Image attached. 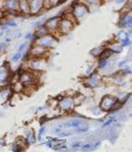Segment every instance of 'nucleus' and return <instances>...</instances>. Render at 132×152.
Wrapping results in <instances>:
<instances>
[{"label":"nucleus","mask_w":132,"mask_h":152,"mask_svg":"<svg viewBox=\"0 0 132 152\" xmlns=\"http://www.w3.org/2000/svg\"><path fill=\"white\" fill-rule=\"evenodd\" d=\"M92 148V144L87 143V144H82V146H81V148H80V149H82V150H90Z\"/></svg>","instance_id":"obj_36"},{"label":"nucleus","mask_w":132,"mask_h":152,"mask_svg":"<svg viewBox=\"0 0 132 152\" xmlns=\"http://www.w3.org/2000/svg\"><path fill=\"white\" fill-rule=\"evenodd\" d=\"M45 66H46V58L31 57L30 60H29V69L28 70L33 71L34 73L42 72V71H44V69H45Z\"/></svg>","instance_id":"obj_4"},{"label":"nucleus","mask_w":132,"mask_h":152,"mask_svg":"<svg viewBox=\"0 0 132 152\" xmlns=\"http://www.w3.org/2000/svg\"><path fill=\"white\" fill-rule=\"evenodd\" d=\"M63 129H64V128H61V127H58V128H54V129H53V130H52V132H53V133H55V134H57V135H58L61 131H62Z\"/></svg>","instance_id":"obj_38"},{"label":"nucleus","mask_w":132,"mask_h":152,"mask_svg":"<svg viewBox=\"0 0 132 152\" xmlns=\"http://www.w3.org/2000/svg\"><path fill=\"white\" fill-rule=\"evenodd\" d=\"M77 1L85 4L89 8H90V7H99L104 3L103 0H77Z\"/></svg>","instance_id":"obj_20"},{"label":"nucleus","mask_w":132,"mask_h":152,"mask_svg":"<svg viewBox=\"0 0 132 152\" xmlns=\"http://www.w3.org/2000/svg\"><path fill=\"white\" fill-rule=\"evenodd\" d=\"M6 42H7V43H8V42H10V39H9V38H7L6 40H5V43H6Z\"/></svg>","instance_id":"obj_47"},{"label":"nucleus","mask_w":132,"mask_h":152,"mask_svg":"<svg viewBox=\"0 0 132 152\" xmlns=\"http://www.w3.org/2000/svg\"><path fill=\"white\" fill-rule=\"evenodd\" d=\"M67 0H59V4H61V3H64V2H66Z\"/></svg>","instance_id":"obj_46"},{"label":"nucleus","mask_w":132,"mask_h":152,"mask_svg":"<svg viewBox=\"0 0 132 152\" xmlns=\"http://www.w3.org/2000/svg\"><path fill=\"white\" fill-rule=\"evenodd\" d=\"M75 26H76V24H74L72 21L68 20V19H66L65 18L61 16V19L59 21V24H58L56 33L59 34L60 36H65V35H67V34H69L70 31L75 28Z\"/></svg>","instance_id":"obj_5"},{"label":"nucleus","mask_w":132,"mask_h":152,"mask_svg":"<svg viewBox=\"0 0 132 152\" xmlns=\"http://www.w3.org/2000/svg\"><path fill=\"white\" fill-rule=\"evenodd\" d=\"M108 64H109L108 59L100 58L99 62H98V67H99L100 69H104V68H106L107 66H108Z\"/></svg>","instance_id":"obj_26"},{"label":"nucleus","mask_w":132,"mask_h":152,"mask_svg":"<svg viewBox=\"0 0 132 152\" xmlns=\"http://www.w3.org/2000/svg\"><path fill=\"white\" fill-rule=\"evenodd\" d=\"M9 66L8 64H3L0 66V82H5L9 79Z\"/></svg>","instance_id":"obj_16"},{"label":"nucleus","mask_w":132,"mask_h":152,"mask_svg":"<svg viewBox=\"0 0 132 152\" xmlns=\"http://www.w3.org/2000/svg\"><path fill=\"white\" fill-rule=\"evenodd\" d=\"M32 38H34L33 34H28V35L26 36V40H31Z\"/></svg>","instance_id":"obj_41"},{"label":"nucleus","mask_w":132,"mask_h":152,"mask_svg":"<svg viewBox=\"0 0 132 152\" xmlns=\"http://www.w3.org/2000/svg\"><path fill=\"white\" fill-rule=\"evenodd\" d=\"M12 91L14 92V94H21V92H23V89H24V85L21 83V81H15L12 83Z\"/></svg>","instance_id":"obj_21"},{"label":"nucleus","mask_w":132,"mask_h":152,"mask_svg":"<svg viewBox=\"0 0 132 152\" xmlns=\"http://www.w3.org/2000/svg\"><path fill=\"white\" fill-rule=\"evenodd\" d=\"M116 121H117V118L115 117V116L110 117L109 119H106V120H105L104 124H103V128H106V127L110 126V125H111V124L115 123V122H116Z\"/></svg>","instance_id":"obj_27"},{"label":"nucleus","mask_w":132,"mask_h":152,"mask_svg":"<svg viewBox=\"0 0 132 152\" xmlns=\"http://www.w3.org/2000/svg\"><path fill=\"white\" fill-rule=\"evenodd\" d=\"M89 131V126L87 125H84V126H78V127H75V132L76 133H87Z\"/></svg>","instance_id":"obj_28"},{"label":"nucleus","mask_w":132,"mask_h":152,"mask_svg":"<svg viewBox=\"0 0 132 152\" xmlns=\"http://www.w3.org/2000/svg\"><path fill=\"white\" fill-rule=\"evenodd\" d=\"M3 10L5 11V15L10 14L12 16H18V0H4Z\"/></svg>","instance_id":"obj_8"},{"label":"nucleus","mask_w":132,"mask_h":152,"mask_svg":"<svg viewBox=\"0 0 132 152\" xmlns=\"http://www.w3.org/2000/svg\"><path fill=\"white\" fill-rule=\"evenodd\" d=\"M82 142L81 141H75V142H72L71 143V148L72 149H80L82 146Z\"/></svg>","instance_id":"obj_30"},{"label":"nucleus","mask_w":132,"mask_h":152,"mask_svg":"<svg viewBox=\"0 0 132 152\" xmlns=\"http://www.w3.org/2000/svg\"><path fill=\"white\" fill-rule=\"evenodd\" d=\"M44 132H45V127H41L40 132H39V136H38V140L39 141H40L41 139H42V135H43Z\"/></svg>","instance_id":"obj_37"},{"label":"nucleus","mask_w":132,"mask_h":152,"mask_svg":"<svg viewBox=\"0 0 132 152\" xmlns=\"http://www.w3.org/2000/svg\"><path fill=\"white\" fill-rule=\"evenodd\" d=\"M119 26L122 28H129L131 29L132 26V15L131 12L128 13H120V20H119Z\"/></svg>","instance_id":"obj_13"},{"label":"nucleus","mask_w":132,"mask_h":152,"mask_svg":"<svg viewBox=\"0 0 132 152\" xmlns=\"http://www.w3.org/2000/svg\"><path fill=\"white\" fill-rule=\"evenodd\" d=\"M60 19H61V15H57V16H54V18H51L47 19L46 23H44V24L46 26V28H48L49 33L53 34V35L56 33Z\"/></svg>","instance_id":"obj_12"},{"label":"nucleus","mask_w":132,"mask_h":152,"mask_svg":"<svg viewBox=\"0 0 132 152\" xmlns=\"http://www.w3.org/2000/svg\"><path fill=\"white\" fill-rule=\"evenodd\" d=\"M18 80L23 84L26 85H32V84H37V80H38V76L36 75V73H34L31 70H23V72L19 74Z\"/></svg>","instance_id":"obj_6"},{"label":"nucleus","mask_w":132,"mask_h":152,"mask_svg":"<svg viewBox=\"0 0 132 152\" xmlns=\"http://www.w3.org/2000/svg\"><path fill=\"white\" fill-rule=\"evenodd\" d=\"M35 44L39 46H42V47L51 49L57 45V38L53 34L48 33L47 35L35 39Z\"/></svg>","instance_id":"obj_2"},{"label":"nucleus","mask_w":132,"mask_h":152,"mask_svg":"<svg viewBox=\"0 0 132 152\" xmlns=\"http://www.w3.org/2000/svg\"><path fill=\"white\" fill-rule=\"evenodd\" d=\"M28 46V42H23V44H21L19 45V48H18V52H21V53H23V51L26 49V47Z\"/></svg>","instance_id":"obj_35"},{"label":"nucleus","mask_w":132,"mask_h":152,"mask_svg":"<svg viewBox=\"0 0 132 152\" xmlns=\"http://www.w3.org/2000/svg\"><path fill=\"white\" fill-rule=\"evenodd\" d=\"M72 99H73V102H74V105L77 107V105L84 104V100H85V96L84 94H77L76 92V94L72 96Z\"/></svg>","instance_id":"obj_22"},{"label":"nucleus","mask_w":132,"mask_h":152,"mask_svg":"<svg viewBox=\"0 0 132 152\" xmlns=\"http://www.w3.org/2000/svg\"><path fill=\"white\" fill-rule=\"evenodd\" d=\"M57 107H59L60 111H62L63 113H68V112H72L74 110L75 105L73 102L72 96H63L58 100V105Z\"/></svg>","instance_id":"obj_7"},{"label":"nucleus","mask_w":132,"mask_h":152,"mask_svg":"<svg viewBox=\"0 0 132 152\" xmlns=\"http://www.w3.org/2000/svg\"><path fill=\"white\" fill-rule=\"evenodd\" d=\"M102 113H103V111L101 110V107H97L96 109H95V107L92 109V114H94L95 116H99V115H101Z\"/></svg>","instance_id":"obj_33"},{"label":"nucleus","mask_w":132,"mask_h":152,"mask_svg":"<svg viewBox=\"0 0 132 152\" xmlns=\"http://www.w3.org/2000/svg\"><path fill=\"white\" fill-rule=\"evenodd\" d=\"M5 26H7V28H14V26H18V23H15V21H12V20H8L6 21V23H4Z\"/></svg>","instance_id":"obj_34"},{"label":"nucleus","mask_w":132,"mask_h":152,"mask_svg":"<svg viewBox=\"0 0 132 152\" xmlns=\"http://www.w3.org/2000/svg\"><path fill=\"white\" fill-rule=\"evenodd\" d=\"M5 11L3 10V9H0V21L2 20L3 18H5Z\"/></svg>","instance_id":"obj_39"},{"label":"nucleus","mask_w":132,"mask_h":152,"mask_svg":"<svg viewBox=\"0 0 132 152\" xmlns=\"http://www.w3.org/2000/svg\"><path fill=\"white\" fill-rule=\"evenodd\" d=\"M107 49H109L110 51H112L114 54H119L122 52V50H123V45L120 43V42L118 41H115L113 43H111L108 47H106Z\"/></svg>","instance_id":"obj_18"},{"label":"nucleus","mask_w":132,"mask_h":152,"mask_svg":"<svg viewBox=\"0 0 132 152\" xmlns=\"http://www.w3.org/2000/svg\"><path fill=\"white\" fill-rule=\"evenodd\" d=\"M4 46H5V43L0 44V49H3V48H4Z\"/></svg>","instance_id":"obj_45"},{"label":"nucleus","mask_w":132,"mask_h":152,"mask_svg":"<svg viewBox=\"0 0 132 152\" xmlns=\"http://www.w3.org/2000/svg\"><path fill=\"white\" fill-rule=\"evenodd\" d=\"M30 57H34V58H38V57H43L45 58V55H47L49 53V49L42 47V46H39L37 44H34L32 46L31 50H30Z\"/></svg>","instance_id":"obj_11"},{"label":"nucleus","mask_w":132,"mask_h":152,"mask_svg":"<svg viewBox=\"0 0 132 152\" xmlns=\"http://www.w3.org/2000/svg\"><path fill=\"white\" fill-rule=\"evenodd\" d=\"M3 4H4V0H0V9H3Z\"/></svg>","instance_id":"obj_43"},{"label":"nucleus","mask_w":132,"mask_h":152,"mask_svg":"<svg viewBox=\"0 0 132 152\" xmlns=\"http://www.w3.org/2000/svg\"><path fill=\"white\" fill-rule=\"evenodd\" d=\"M53 7V4L51 3L50 0H43V10L48 11Z\"/></svg>","instance_id":"obj_29"},{"label":"nucleus","mask_w":132,"mask_h":152,"mask_svg":"<svg viewBox=\"0 0 132 152\" xmlns=\"http://www.w3.org/2000/svg\"><path fill=\"white\" fill-rule=\"evenodd\" d=\"M117 100H118L117 96H115V95H111V94H107V95H105V96L102 97L99 107H101V110L103 112H109Z\"/></svg>","instance_id":"obj_9"},{"label":"nucleus","mask_w":132,"mask_h":152,"mask_svg":"<svg viewBox=\"0 0 132 152\" xmlns=\"http://www.w3.org/2000/svg\"><path fill=\"white\" fill-rule=\"evenodd\" d=\"M21 57H23V54H21V52H18V53H15L13 56H12L11 60H12V61H14V62H18V60H21Z\"/></svg>","instance_id":"obj_31"},{"label":"nucleus","mask_w":132,"mask_h":152,"mask_svg":"<svg viewBox=\"0 0 132 152\" xmlns=\"http://www.w3.org/2000/svg\"><path fill=\"white\" fill-rule=\"evenodd\" d=\"M103 82V77L97 71H94L92 73L87 76V78L84 80V83L85 85V87L87 88H96L99 87Z\"/></svg>","instance_id":"obj_3"},{"label":"nucleus","mask_w":132,"mask_h":152,"mask_svg":"<svg viewBox=\"0 0 132 152\" xmlns=\"http://www.w3.org/2000/svg\"><path fill=\"white\" fill-rule=\"evenodd\" d=\"M18 12L23 15H31L29 0H18Z\"/></svg>","instance_id":"obj_14"},{"label":"nucleus","mask_w":132,"mask_h":152,"mask_svg":"<svg viewBox=\"0 0 132 152\" xmlns=\"http://www.w3.org/2000/svg\"><path fill=\"white\" fill-rule=\"evenodd\" d=\"M0 66H1V60H0Z\"/></svg>","instance_id":"obj_49"},{"label":"nucleus","mask_w":132,"mask_h":152,"mask_svg":"<svg viewBox=\"0 0 132 152\" xmlns=\"http://www.w3.org/2000/svg\"><path fill=\"white\" fill-rule=\"evenodd\" d=\"M72 9L71 12L74 15V18H76L77 23H79L82 18H85V15H87L89 12V8L85 4L81 3V2H78L77 0L72 4Z\"/></svg>","instance_id":"obj_1"},{"label":"nucleus","mask_w":132,"mask_h":152,"mask_svg":"<svg viewBox=\"0 0 132 152\" xmlns=\"http://www.w3.org/2000/svg\"><path fill=\"white\" fill-rule=\"evenodd\" d=\"M84 125H87V124L85 123L84 121H82V120L73 119V120H70V121L66 122V123L59 125V127H61V128H64V127H67V128H75V127L84 126Z\"/></svg>","instance_id":"obj_15"},{"label":"nucleus","mask_w":132,"mask_h":152,"mask_svg":"<svg viewBox=\"0 0 132 152\" xmlns=\"http://www.w3.org/2000/svg\"><path fill=\"white\" fill-rule=\"evenodd\" d=\"M100 144H101V143H100V142H97V143H96V144H95L94 148H98V147H99V146H100Z\"/></svg>","instance_id":"obj_44"},{"label":"nucleus","mask_w":132,"mask_h":152,"mask_svg":"<svg viewBox=\"0 0 132 152\" xmlns=\"http://www.w3.org/2000/svg\"><path fill=\"white\" fill-rule=\"evenodd\" d=\"M50 1H51V3L53 4V6L58 5V4H59V0H50Z\"/></svg>","instance_id":"obj_40"},{"label":"nucleus","mask_w":132,"mask_h":152,"mask_svg":"<svg viewBox=\"0 0 132 152\" xmlns=\"http://www.w3.org/2000/svg\"><path fill=\"white\" fill-rule=\"evenodd\" d=\"M49 33L48 28H46V26L44 23H41L39 24V26H37V28L35 31V34H33L34 35V39H37V38H40V37H43L45 35H47Z\"/></svg>","instance_id":"obj_17"},{"label":"nucleus","mask_w":132,"mask_h":152,"mask_svg":"<svg viewBox=\"0 0 132 152\" xmlns=\"http://www.w3.org/2000/svg\"><path fill=\"white\" fill-rule=\"evenodd\" d=\"M126 65V61H121V62L118 63V66L119 67H123V66Z\"/></svg>","instance_id":"obj_42"},{"label":"nucleus","mask_w":132,"mask_h":152,"mask_svg":"<svg viewBox=\"0 0 132 152\" xmlns=\"http://www.w3.org/2000/svg\"><path fill=\"white\" fill-rule=\"evenodd\" d=\"M111 1H113L115 10H120L122 7L128 2V0H111Z\"/></svg>","instance_id":"obj_23"},{"label":"nucleus","mask_w":132,"mask_h":152,"mask_svg":"<svg viewBox=\"0 0 132 152\" xmlns=\"http://www.w3.org/2000/svg\"><path fill=\"white\" fill-rule=\"evenodd\" d=\"M58 136H59V137H67V136H71V132H69V131H64V129H63L62 131H61L60 133L58 134Z\"/></svg>","instance_id":"obj_32"},{"label":"nucleus","mask_w":132,"mask_h":152,"mask_svg":"<svg viewBox=\"0 0 132 152\" xmlns=\"http://www.w3.org/2000/svg\"><path fill=\"white\" fill-rule=\"evenodd\" d=\"M31 15H41L43 10V0H29Z\"/></svg>","instance_id":"obj_10"},{"label":"nucleus","mask_w":132,"mask_h":152,"mask_svg":"<svg viewBox=\"0 0 132 152\" xmlns=\"http://www.w3.org/2000/svg\"><path fill=\"white\" fill-rule=\"evenodd\" d=\"M11 89L9 87H4L2 89H0V100H1L2 104L8 100L11 96Z\"/></svg>","instance_id":"obj_19"},{"label":"nucleus","mask_w":132,"mask_h":152,"mask_svg":"<svg viewBox=\"0 0 132 152\" xmlns=\"http://www.w3.org/2000/svg\"><path fill=\"white\" fill-rule=\"evenodd\" d=\"M36 136L35 134H34V131L33 130H31V131H29L28 133H26V141L28 144H34L36 142Z\"/></svg>","instance_id":"obj_24"},{"label":"nucleus","mask_w":132,"mask_h":152,"mask_svg":"<svg viewBox=\"0 0 132 152\" xmlns=\"http://www.w3.org/2000/svg\"><path fill=\"white\" fill-rule=\"evenodd\" d=\"M104 49H105V47H96V48H94L89 52V55H92V57H100L102 52L104 51Z\"/></svg>","instance_id":"obj_25"},{"label":"nucleus","mask_w":132,"mask_h":152,"mask_svg":"<svg viewBox=\"0 0 132 152\" xmlns=\"http://www.w3.org/2000/svg\"><path fill=\"white\" fill-rule=\"evenodd\" d=\"M104 2H108V1H111V0H103Z\"/></svg>","instance_id":"obj_48"}]
</instances>
